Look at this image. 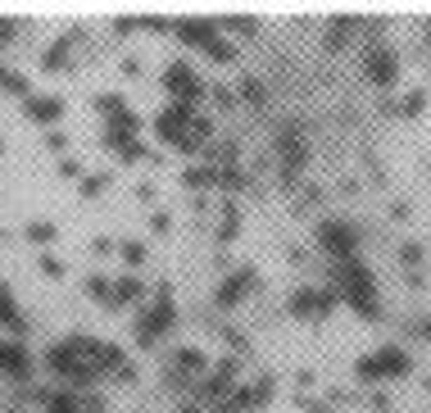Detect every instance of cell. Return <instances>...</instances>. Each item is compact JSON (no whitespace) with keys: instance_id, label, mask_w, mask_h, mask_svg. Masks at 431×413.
I'll return each mask as SVG.
<instances>
[{"instance_id":"cell-1","label":"cell","mask_w":431,"mask_h":413,"mask_svg":"<svg viewBox=\"0 0 431 413\" xmlns=\"http://www.w3.org/2000/svg\"><path fill=\"white\" fill-rule=\"evenodd\" d=\"M250 286H254V268H241V273H232V277H227V286L218 291V304H236L245 291H250Z\"/></svg>"},{"instance_id":"cell-2","label":"cell","mask_w":431,"mask_h":413,"mask_svg":"<svg viewBox=\"0 0 431 413\" xmlns=\"http://www.w3.org/2000/svg\"><path fill=\"white\" fill-rule=\"evenodd\" d=\"M0 368H5V372H14V377H23V372H27V350H23V345H14V341H0Z\"/></svg>"},{"instance_id":"cell-3","label":"cell","mask_w":431,"mask_h":413,"mask_svg":"<svg viewBox=\"0 0 431 413\" xmlns=\"http://www.w3.org/2000/svg\"><path fill=\"white\" fill-rule=\"evenodd\" d=\"M23 109H27V114H32V119H41V123H50V119H60V114H64V104H60V100H55V95H32V100H27V104H23Z\"/></svg>"},{"instance_id":"cell-4","label":"cell","mask_w":431,"mask_h":413,"mask_svg":"<svg viewBox=\"0 0 431 413\" xmlns=\"http://www.w3.org/2000/svg\"><path fill=\"white\" fill-rule=\"evenodd\" d=\"M146 295V286L137 282V277H123V282H114V300L109 304H128V300H141Z\"/></svg>"},{"instance_id":"cell-5","label":"cell","mask_w":431,"mask_h":413,"mask_svg":"<svg viewBox=\"0 0 431 413\" xmlns=\"http://www.w3.org/2000/svg\"><path fill=\"white\" fill-rule=\"evenodd\" d=\"M46 409H50V413H78V400L60 391V395H46Z\"/></svg>"},{"instance_id":"cell-6","label":"cell","mask_w":431,"mask_h":413,"mask_svg":"<svg viewBox=\"0 0 431 413\" xmlns=\"http://www.w3.org/2000/svg\"><path fill=\"white\" fill-rule=\"evenodd\" d=\"M123 259H128L132 268H141V264H146V245H141V241H128V245H123Z\"/></svg>"},{"instance_id":"cell-7","label":"cell","mask_w":431,"mask_h":413,"mask_svg":"<svg viewBox=\"0 0 431 413\" xmlns=\"http://www.w3.org/2000/svg\"><path fill=\"white\" fill-rule=\"evenodd\" d=\"M64 55H69V36H60V41H55L50 50H46V69H55V64H60Z\"/></svg>"},{"instance_id":"cell-8","label":"cell","mask_w":431,"mask_h":413,"mask_svg":"<svg viewBox=\"0 0 431 413\" xmlns=\"http://www.w3.org/2000/svg\"><path fill=\"white\" fill-rule=\"evenodd\" d=\"M177 359H182V368H205V354H200L196 345H186V350H182Z\"/></svg>"},{"instance_id":"cell-9","label":"cell","mask_w":431,"mask_h":413,"mask_svg":"<svg viewBox=\"0 0 431 413\" xmlns=\"http://www.w3.org/2000/svg\"><path fill=\"white\" fill-rule=\"evenodd\" d=\"M27 236H32V241H50L55 227H50V223H32V227H27Z\"/></svg>"},{"instance_id":"cell-10","label":"cell","mask_w":431,"mask_h":413,"mask_svg":"<svg viewBox=\"0 0 431 413\" xmlns=\"http://www.w3.org/2000/svg\"><path fill=\"white\" fill-rule=\"evenodd\" d=\"M241 95H250V100H264V86L254 78H241Z\"/></svg>"},{"instance_id":"cell-11","label":"cell","mask_w":431,"mask_h":413,"mask_svg":"<svg viewBox=\"0 0 431 413\" xmlns=\"http://www.w3.org/2000/svg\"><path fill=\"white\" fill-rule=\"evenodd\" d=\"M60 172H64V177H82V164H78V159H60Z\"/></svg>"},{"instance_id":"cell-12","label":"cell","mask_w":431,"mask_h":413,"mask_svg":"<svg viewBox=\"0 0 431 413\" xmlns=\"http://www.w3.org/2000/svg\"><path fill=\"white\" fill-rule=\"evenodd\" d=\"M41 268H46V273H50V277H64V264H60V259H50V255L41 259Z\"/></svg>"},{"instance_id":"cell-13","label":"cell","mask_w":431,"mask_h":413,"mask_svg":"<svg viewBox=\"0 0 431 413\" xmlns=\"http://www.w3.org/2000/svg\"><path fill=\"white\" fill-rule=\"evenodd\" d=\"M9 36H14V18H0V46H5Z\"/></svg>"},{"instance_id":"cell-14","label":"cell","mask_w":431,"mask_h":413,"mask_svg":"<svg viewBox=\"0 0 431 413\" xmlns=\"http://www.w3.org/2000/svg\"><path fill=\"white\" fill-rule=\"evenodd\" d=\"M64 141H69L64 132H50V137H46V146H50V150H64Z\"/></svg>"},{"instance_id":"cell-15","label":"cell","mask_w":431,"mask_h":413,"mask_svg":"<svg viewBox=\"0 0 431 413\" xmlns=\"http://www.w3.org/2000/svg\"><path fill=\"white\" fill-rule=\"evenodd\" d=\"M82 413H104V400H86V409Z\"/></svg>"},{"instance_id":"cell-16","label":"cell","mask_w":431,"mask_h":413,"mask_svg":"<svg viewBox=\"0 0 431 413\" xmlns=\"http://www.w3.org/2000/svg\"><path fill=\"white\" fill-rule=\"evenodd\" d=\"M182 413H196V409H182Z\"/></svg>"}]
</instances>
